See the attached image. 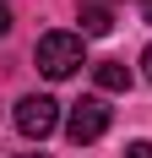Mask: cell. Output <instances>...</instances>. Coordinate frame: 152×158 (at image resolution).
Listing matches in <instances>:
<instances>
[{
  "label": "cell",
  "instance_id": "obj_1",
  "mask_svg": "<svg viewBox=\"0 0 152 158\" xmlns=\"http://www.w3.org/2000/svg\"><path fill=\"white\" fill-rule=\"evenodd\" d=\"M33 60H38V71H44L49 82H65L82 71V33H44L38 38V49H33Z\"/></svg>",
  "mask_w": 152,
  "mask_h": 158
},
{
  "label": "cell",
  "instance_id": "obj_2",
  "mask_svg": "<svg viewBox=\"0 0 152 158\" xmlns=\"http://www.w3.org/2000/svg\"><path fill=\"white\" fill-rule=\"evenodd\" d=\"M54 126H60V104H54L49 93H27L22 104H16V131H22L27 142L54 136Z\"/></svg>",
  "mask_w": 152,
  "mask_h": 158
},
{
  "label": "cell",
  "instance_id": "obj_3",
  "mask_svg": "<svg viewBox=\"0 0 152 158\" xmlns=\"http://www.w3.org/2000/svg\"><path fill=\"white\" fill-rule=\"evenodd\" d=\"M103 131H109V104H103V98H82V104H71V114H65V136H71L76 147L98 142Z\"/></svg>",
  "mask_w": 152,
  "mask_h": 158
},
{
  "label": "cell",
  "instance_id": "obj_4",
  "mask_svg": "<svg viewBox=\"0 0 152 158\" xmlns=\"http://www.w3.org/2000/svg\"><path fill=\"white\" fill-rule=\"evenodd\" d=\"M92 77H98V87H103V93H125V87H130V65L98 60V65H92Z\"/></svg>",
  "mask_w": 152,
  "mask_h": 158
},
{
  "label": "cell",
  "instance_id": "obj_5",
  "mask_svg": "<svg viewBox=\"0 0 152 158\" xmlns=\"http://www.w3.org/2000/svg\"><path fill=\"white\" fill-rule=\"evenodd\" d=\"M76 22H82V38H103V33L114 27V11L92 0V6H82V16H76Z\"/></svg>",
  "mask_w": 152,
  "mask_h": 158
},
{
  "label": "cell",
  "instance_id": "obj_6",
  "mask_svg": "<svg viewBox=\"0 0 152 158\" xmlns=\"http://www.w3.org/2000/svg\"><path fill=\"white\" fill-rule=\"evenodd\" d=\"M125 158H152V142H130V147H125Z\"/></svg>",
  "mask_w": 152,
  "mask_h": 158
},
{
  "label": "cell",
  "instance_id": "obj_7",
  "mask_svg": "<svg viewBox=\"0 0 152 158\" xmlns=\"http://www.w3.org/2000/svg\"><path fill=\"white\" fill-rule=\"evenodd\" d=\"M141 71H147V82H152V44L141 49Z\"/></svg>",
  "mask_w": 152,
  "mask_h": 158
},
{
  "label": "cell",
  "instance_id": "obj_8",
  "mask_svg": "<svg viewBox=\"0 0 152 158\" xmlns=\"http://www.w3.org/2000/svg\"><path fill=\"white\" fill-rule=\"evenodd\" d=\"M6 33H11V11L0 6V38H6Z\"/></svg>",
  "mask_w": 152,
  "mask_h": 158
},
{
  "label": "cell",
  "instance_id": "obj_9",
  "mask_svg": "<svg viewBox=\"0 0 152 158\" xmlns=\"http://www.w3.org/2000/svg\"><path fill=\"white\" fill-rule=\"evenodd\" d=\"M141 16H147V22H152V0H141Z\"/></svg>",
  "mask_w": 152,
  "mask_h": 158
},
{
  "label": "cell",
  "instance_id": "obj_10",
  "mask_svg": "<svg viewBox=\"0 0 152 158\" xmlns=\"http://www.w3.org/2000/svg\"><path fill=\"white\" fill-rule=\"evenodd\" d=\"M16 158H49V153H16Z\"/></svg>",
  "mask_w": 152,
  "mask_h": 158
}]
</instances>
